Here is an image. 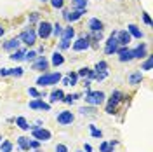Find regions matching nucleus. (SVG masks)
I'll list each match as a JSON object with an SVG mask.
<instances>
[{
	"instance_id": "1",
	"label": "nucleus",
	"mask_w": 153,
	"mask_h": 152,
	"mask_svg": "<svg viewBox=\"0 0 153 152\" xmlns=\"http://www.w3.org/2000/svg\"><path fill=\"white\" fill-rule=\"evenodd\" d=\"M61 81V74L59 72H54V74H49V72H44L42 75L37 79V86L40 87H45V86H54Z\"/></svg>"
},
{
	"instance_id": "2",
	"label": "nucleus",
	"mask_w": 153,
	"mask_h": 152,
	"mask_svg": "<svg viewBox=\"0 0 153 152\" xmlns=\"http://www.w3.org/2000/svg\"><path fill=\"white\" fill-rule=\"evenodd\" d=\"M105 100H106V95L103 91H91V89H87L85 103L92 105V107H99L101 103H105Z\"/></svg>"
},
{
	"instance_id": "3",
	"label": "nucleus",
	"mask_w": 153,
	"mask_h": 152,
	"mask_svg": "<svg viewBox=\"0 0 153 152\" xmlns=\"http://www.w3.org/2000/svg\"><path fill=\"white\" fill-rule=\"evenodd\" d=\"M118 40H117V32H113L110 37H108V40L105 42V54H108V56H111V54H117V51H118Z\"/></svg>"
},
{
	"instance_id": "4",
	"label": "nucleus",
	"mask_w": 153,
	"mask_h": 152,
	"mask_svg": "<svg viewBox=\"0 0 153 152\" xmlns=\"http://www.w3.org/2000/svg\"><path fill=\"white\" fill-rule=\"evenodd\" d=\"M19 40H21L23 44H26V46H33V44L37 42V30L26 28L21 35H19Z\"/></svg>"
},
{
	"instance_id": "5",
	"label": "nucleus",
	"mask_w": 153,
	"mask_h": 152,
	"mask_svg": "<svg viewBox=\"0 0 153 152\" xmlns=\"http://www.w3.org/2000/svg\"><path fill=\"white\" fill-rule=\"evenodd\" d=\"M51 33H52V25L49 21H40L38 23V28H37V37L45 40V38L51 37Z\"/></svg>"
},
{
	"instance_id": "6",
	"label": "nucleus",
	"mask_w": 153,
	"mask_h": 152,
	"mask_svg": "<svg viewBox=\"0 0 153 152\" xmlns=\"http://www.w3.org/2000/svg\"><path fill=\"white\" fill-rule=\"evenodd\" d=\"M91 47V38L87 37V35H82V37H78L73 42V51L75 53H82V51H87V49Z\"/></svg>"
},
{
	"instance_id": "7",
	"label": "nucleus",
	"mask_w": 153,
	"mask_h": 152,
	"mask_svg": "<svg viewBox=\"0 0 153 152\" xmlns=\"http://www.w3.org/2000/svg\"><path fill=\"white\" fill-rule=\"evenodd\" d=\"M31 135H33V138L38 140V142H49L51 140V136L52 133L45 129V128H37V129H31Z\"/></svg>"
},
{
	"instance_id": "8",
	"label": "nucleus",
	"mask_w": 153,
	"mask_h": 152,
	"mask_svg": "<svg viewBox=\"0 0 153 152\" xmlns=\"http://www.w3.org/2000/svg\"><path fill=\"white\" fill-rule=\"evenodd\" d=\"M73 119H75V115H73V112H70V110H61L59 114H57L56 121L57 124H61V126H68V124L73 123Z\"/></svg>"
},
{
	"instance_id": "9",
	"label": "nucleus",
	"mask_w": 153,
	"mask_h": 152,
	"mask_svg": "<svg viewBox=\"0 0 153 152\" xmlns=\"http://www.w3.org/2000/svg\"><path fill=\"white\" fill-rule=\"evenodd\" d=\"M28 107L31 108V110H45V112L51 110V103H45L42 98H33V100L28 103Z\"/></svg>"
},
{
	"instance_id": "10",
	"label": "nucleus",
	"mask_w": 153,
	"mask_h": 152,
	"mask_svg": "<svg viewBox=\"0 0 153 152\" xmlns=\"http://www.w3.org/2000/svg\"><path fill=\"white\" fill-rule=\"evenodd\" d=\"M117 56H118V61L120 63H129V61H132V53H131V49H127V46L124 47H118L117 51Z\"/></svg>"
},
{
	"instance_id": "11",
	"label": "nucleus",
	"mask_w": 153,
	"mask_h": 152,
	"mask_svg": "<svg viewBox=\"0 0 153 152\" xmlns=\"http://www.w3.org/2000/svg\"><path fill=\"white\" fill-rule=\"evenodd\" d=\"M49 65H51V63H49L44 56H38L37 59L31 63V70H37V72H45V70L49 68Z\"/></svg>"
},
{
	"instance_id": "12",
	"label": "nucleus",
	"mask_w": 153,
	"mask_h": 152,
	"mask_svg": "<svg viewBox=\"0 0 153 152\" xmlns=\"http://www.w3.org/2000/svg\"><path fill=\"white\" fill-rule=\"evenodd\" d=\"M146 49H148L146 42H141V44H139V46H137L136 49H131V53H132V58H134V59H141V58H146V56H148Z\"/></svg>"
},
{
	"instance_id": "13",
	"label": "nucleus",
	"mask_w": 153,
	"mask_h": 152,
	"mask_svg": "<svg viewBox=\"0 0 153 152\" xmlns=\"http://www.w3.org/2000/svg\"><path fill=\"white\" fill-rule=\"evenodd\" d=\"M117 40H118V46L124 47V46H129V42L132 40V37H131V33L127 30H120V32H117Z\"/></svg>"
},
{
	"instance_id": "14",
	"label": "nucleus",
	"mask_w": 153,
	"mask_h": 152,
	"mask_svg": "<svg viewBox=\"0 0 153 152\" xmlns=\"http://www.w3.org/2000/svg\"><path fill=\"white\" fill-rule=\"evenodd\" d=\"M21 47V40H19V37H16V38H10V40H7V42H4L2 44V49L4 51H16V49H19Z\"/></svg>"
},
{
	"instance_id": "15",
	"label": "nucleus",
	"mask_w": 153,
	"mask_h": 152,
	"mask_svg": "<svg viewBox=\"0 0 153 152\" xmlns=\"http://www.w3.org/2000/svg\"><path fill=\"white\" fill-rule=\"evenodd\" d=\"M103 21L97 18H91L89 19V23H87V28H89V32H103Z\"/></svg>"
},
{
	"instance_id": "16",
	"label": "nucleus",
	"mask_w": 153,
	"mask_h": 152,
	"mask_svg": "<svg viewBox=\"0 0 153 152\" xmlns=\"http://www.w3.org/2000/svg\"><path fill=\"white\" fill-rule=\"evenodd\" d=\"M124 100V93L122 91H118V89H115L111 96L108 98V105H113V107H118V103Z\"/></svg>"
},
{
	"instance_id": "17",
	"label": "nucleus",
	"mask_w": 153,
	"mask_h": 152,
	"mask_svg": "<svg viewBox=\"0 0 153 152\" xmlns=\"http://www.w3.org/2000/svg\"><path fill=\"white\" fill-rule=\"evenodd\" d=\"M85 14V9H73V12H70L68 11V14H66V21H70V23H73V21H76V19H80L82 16Z\"/></svg>"
},
{
	"instance_id": "18",
	"label": "nucleus",
	"mask_w": 153,
	"mask_h": 152,
	"mask_svg": "<svg viewBox=\"0 0 153 152\" xmlns=\"http://www.w3.org/2000/svg\"><path fill=\"white\" fill-rule=\"evenodd\" d=\"M25 53H26V49L19 47V49H16V51H12L9 58L12 59V61H23V59H25Z\"/></svg>"
},
{
	"instance_id": "19",
	"label": "nucleus",
	"mask_w": 153,
	"mask_h": 152,
	"mask_svg": "<svg viewBox=\"0 0 153 152\" xmlns=\"http://www.w3.org/2000/svg\"><path fill=\"white\" fill-rule=\"evenodd\" d=\"M63 63H65V56H63L59 51H56V53L52 54V58H51V65H52V67H61Z\"/></svg>"
},
{
	"instance_id": "20",
	"label": "nucleus",
	"mask_w": 153,
	"mask_h": 152,
	"mask_svg": "<svg viewBox=\"0 0 153 152\" xmlns=\"http://www.w3.org/2000/svg\"><path fill=\"white\" fill-rule=\"evenodd\" d=\"M51 98H49V102L51 103H56V102H63V96H65V91L63 89H54L52 93H51Z\"/></svg>"
},
{
	"instance_id": "21",
	"label": "nucleus",
	"mask_w": 153,
	"mask_h": 152,
	"mask_svg": "<svg viewBox=\"0 0 153 152\" xmlns=\"http://www.w3.org/2000/svg\"><path fill=\"white\" fill-rule=\"evenodd\" d=\"M127 32H129V33H131V37H134V38H143L144 37V33L137 28L136 25H129V26H127Z\"/></svg>"
},
{
	"instance_id": "22",
	"label": "nucleus",
	"mask_w": 153,
	"mask_h": 152,
	"mask_svg": "<svg viewBox=\"0 0 153 152\" xmlns=\"http://www.w3.org/2000/svg\"><path fill=\"white\" fill-rule=\"evenodd\" d=\"M141 81H143V74H141V70H139V72H134V74L129 75V84H132V86L141 84Z\"/></svg>"
},
{
	"instance_id": "23",
	"label": "nucleus",
	"mask_w": 153,
	"mask_h": 152,
	"mask_svg": "<svg viewBox=\"0 0 153 152\" xmlns=\"http://www.w3.org/2000/svg\"><path fill=\"white\" fill-rule=\"evenodd\" d=\"M18 149L19 150H30V138L28 136H19L18 138Z\"/></svg>"
},
{
	"instance_id": "24",
	"label": "nucleus",
	"mask_w": 153,
	"mask_h": 152,
	"mask_svg": "<svg viewBox=\"0 0 153 152\" xmlns=\"http://www.w3.org/2000/svg\"><path fill=\"white\" fill-rule=\"evenodd\" d=\"M14 121H16V126H18L19 129H23V131H28L30 129V124H28V121H26L25 117H16Z\"/></svg>"
},
{
	"instance_id": "25",
	"label": "nucleus",
	"mask_w": 153,
	"mask_h": 152,
	"mask_svg": "<svg viewBox=\"0 0 153 152\" xmlns=\"http://www.w3.org/2000/svg\"><path fill=\"white\" fill-rule=\"evenodd\" d=\"M73 37H75V30L71 28V26H66V28H63L61 38H66V40H71Z\"/></svg>"
},
{
	"instance_id": "26",
	"label": "nucleus",
	"mask_w": 153,
	"mask_h": 152,
	"mask_svg": "<svg viewBox=\"0 0 153 152\" xmlns=\"http://www.w3.org/2000/svg\"><path fill=\"white\" fill-rule=\"evenodd\" d=\"M14 145L9 142V140H2L0 142V152H12Z\"/></svg>"
},
{
	"instance_id": "27",
	"label": "nucleus",
	"mask_w": 153,
	"mask_h": 152,
	"mask_svg": "<svg viewBox=\"0 0 153 152\" xmlns=\"http://www.w3.org/2000/svg\"><path fill=\"white\" fill-rule=\"evenodd\" d=\"M78 112H80L82 115H94L96 114V107H92V105H91V107H80Z\"/></svg>"
},
{
	"instance_id": "28",
	"label": "nucleus",
	"mask_w": 153,
	"mask_h": 152,
	"mask_svg": "<svg viewBox=\"0 0 153 152\" xmlns=\"http://www.w3.org/2000/svg\"><path fill=\"white\" fill-rule=\"evenodd\" d=\"M87 0H71V7L73 9H87Z\"/></svg>"
},
{
	"instance_id": "29",
	"label": "nucleus",
	"mask_w": 153,
	"mask_h": 152,
	"mask_svg": "<svg viewBox=\"0 0 153 152\" xmlns=\"http://www.w3.org/2000/svg\"><path fill=\"white\" fill-rule=\"evenodd\" d=\"M87 37L91 40H94V42H99V40H103V32H89Z\"/></svg>"
},
{
	"instance_id": "30",
	"label": "nucleus",
	"mask_w": 153,
	"mask_h": 152,
	"mask_svg": "<svg viewBox=\"0 0 153 152\" xmlns=\"http://www.w3.org/2000/svg\"><path fill=\"white\" fill-rule=\"evenodd\" d=\"M89 129H91V136H94V138H103V131H101V129H97L94 124H91V126H89Z\"/></svg>"
},
{
	"instance_id": "31",
	"label": "nucleus",
	"mask_w": 153,
	"mask_h": 152,
	"mask_svg": "<svg viewBox=\"0 0 153 152\" xmlns=\"http://www.w3.org/2000/svg\"><path fill=\"white\" fill-rule=\"evenodd\" d=\"M23 74H25V70H23L21 67L9 68V75H12V77H23Z\"/></svg>"
},
{
	"instance_id": "32",
	"label": "nucleus",
	"mask_w": 153,
	"mask_h": 152,
	"mask_svg": "<svg viewBox=\"0 0 153 152\" xmlns=\"http://www.w3.org/2000/svg\"><path fill=\"white\" fill-rule=\"evenodd\" d=\"M76 98H80V95H78V93H75V95H65V96H63V102H65V103H68V105H71Z\"/></svg>"
},
{
	"instance_id": "33",
	"label": "nucleus",
	"mask_w": 153,
	"mask_h": 152,
	"mask_svg": "<svg viewBox=\"0 0 153 152\" xmlns=\"http://www.w3.org/2000/svg\"><path fill=\"white\" fill-rule=\"evenodd\" d=\"M152 56H150V54H148V56H146V59H144V63L143 65H141V70H144V72H150V70H152Z\"/></svg>"
},
{
	"instance_id": "34",
	"label": "nucleus",
	"mask_w": 153,
	"mask_h": 152,
	"mask_svg": "<svg viewBox=\"0 0 153 152\" xmlns=\"http://www.w3.org/2000/svg\"><path fill=\"white\" fill-rule=\"evenodd\" d=\"M37 58H38L37 51H26V53H25V59H26V61H31V63H33Z\"/></svg>"
},
{
	"instance_id": "35",
	"label": "nucleus",
	"mask_w": 153,
	"mask_h": 152,
	"mask_svg": "<svg viewBox=\"0 0 153 152\" xmlns=\"http://www.w3.org/2000/svg\"><path fill=\"white\" fill-rule=\"evenodd\" d=\"M108 70V63L106 61H97L94 67V72H106Z\"/></svg>"
},
{
	"instance_id": "36",
	"label": "nucleus",
	"mask_w": 153,
	"mask_h": 152,
	"mask_svg": "<svg viewBox=\"0 0 153 152\" xmlns=\"http://www.w3.org/2000/svg\"><path fill=\"white\" fill-rule=\"evenodd\" d=\"M28 95L33 96V98H44V96H45V93H38L35 87H28Z\"/></svg>"
},
{
	"instance_id": "37",
	"label": "nucleus",
	"mask_w": 153,
	"mask_h": 152,
	"mask_svg": "<svg viewBox=\"0 0 153 152\" xmlns=\"http://www.w3.org/2000/svg\"><path fill=\"white\" fill-rule=\"evenodd\" d=\"M68 81H70V86H76V82H78L76 72H70V74H68Z\"/></svg>"
},
{
	"instance_id": "38",
	"label": "nucleus",
	"mask_w": 153,
	"mask_h": 152,
	"mask_svg": "<svg viewBox=\"0 0 153 152\" xmlns=\"http://www.w3.org/2000/svg\"><path fill=\"white\" fill-rule=\"evenodd\" d=\"M99 150H101V152H113V147H111L108 142H101V145H99Z\"/></svg>"
},
{
	"instance_id": "39",
	"label": "nucleus",
	"mask_w": 153,
	"mask_h": 152,
	"mask_svg": "<svg viewBox=\"0 0 153 152\" xmlns=\"http://www.w3.org/2000/svg\"><path fill=\"white\" fill-rule=\"evenodd\" d=\"M49 2L54 9H63L65 7V0H49Z\"/></svg>"
},
{
	"instance_id": "40",
	"label": "nucleus",
	"mask_w": 153,
	"mask_h": 152,
	"mask_svg": "<svg viewBox=\"0 0 153 152\" xmlns=\"http://www.w3.org/2000/svg\"><path fill=\"white\" fill-rule=\"evenodd\" d=\"M52 33H54L56 37H61V33H63V26H61L59 23H56V25H52Z\"/></svg>"
},
{
	"instance_id": "41",
	"label": "nucleus",
	"mask_w": 153,
	"mask_h": 152,
	"mask_svg": "<svg viewBox=\"0 0 153 152\" xmlns=\"http://www.w3.org/2000/svg\"><path fill=\"white\" fill-rule=\"evenodd\" d=\"M38 18H40V12H31L28 16V21H30V25H33V23H37Z\"/></svg>"
},
{
	"instance_id": "42",
	"label": "nucleus",
	"mask_w": 153,
	"mask_h": 152,
	"mask_svg": "<svg viewBox=\"0 0 153 152\" xmlns=\"http://www.w3.org/2000/svg\"><path fill=\"white\" fill-rule=\"evenodd\" d=\"M89 70H91V68L82 67L80 70H78V72H76V75H78V77H82V79H87V74H89Z\"/></svg>"
},
{
	"instance_id": "43",
	"label": "nucleus",
	"mask_w": 153,
	"mask_h": 152,
	"mask_svg": "<svg viewBox=\"0 0 153 152\" xmlns=\"http://www.w3.org/2000/svg\"><path fill=\"white\" fill-rule=\"evenodd\" d=\"M106 77H108V70H106V72H96V81H99V82H101V81H105Z\"/></svg>"
},
{
	"instance_id": "44",
	"label": "nucleus",
	"mask_w": 153,
	"mask_h": 152,
	"mask_svg": "<svg viewBox=\"0 0 153 152\" xmlns=\"http://www.w3.org/2000/svg\"><path fill=\"white\" fill-rule=\"evenodd\" d=\"M54 152H68V147L65 143H57L56 147H54Z\"/></svg>"
},
{
	"instance_id": "45",
	"label": "nucleus",
	"mask_w": 153,
	"mask_h": 152,
	"mask_svg": "<svg viewBox=\"0 0 153 152\" xmlns=\"http://www.w3.org/2000/svg\"><path fill=\"white\" fill-rule=\"evenodd\" d=\"M68 47H70V40L61 38V40H59V49H63V51H65V49H68Z\"/></svg>"
},
{
	"instance_id": "46",
	"label": "nucleus",
	"mask_w": 153,
	"mask_h": 152,
	"mask_svg": "<svg viewBox=\"0 0 153 152\" xmlns=\"http://www.w3.org/2000/svg\"><path fill=\"white\" fill-rule=\"evenodd\" d=\"M38 147H40V142H38V140H30V149L37 150Z\"/></svg>"
},
{
	"instance_id": "47",
	"label": "nucleus",
	"mask_w": 153,
	"mask_h": 152,
	"mask_svg": "<svg viewBox=\"0 0 153 152\" xmlns=\"http://www.w3.org/2000/svg\"><path fill=\"white\" fill-rule=\"evenodd\" d=\"M143 21H144V23H146V25H148V26H152V18H150V16H148L146 12H144V14H143Z\"/></svg>"
},
{
	"instance_id": "48",
	"label": "nucleus",
	"mask_w": 153,
	"mask_h": 152,
	"mask_svg": "<svg viewBox=\"0 0 153 152\" xmlns=\"http://www.w3.org/2000/svg\"><path fill=\"white\" fill-rule=\"evenodd\" d=\"M9 75V68H0V77H7Z\"/></svg>"
},
{
	"instance_id": "49",
	"label": "nucleus",
	"mask_w": 153,
	"mask_h": 152,
	"mask_svg": "<svg viewBox=\"0 0 153 152\" xmlns=\"http://www.w3.org/2000/svg\"><path fill=\"white\" fill-rule=\"evenodd\" d=\"M82 84H84L85 89H89V87H91V81H89V79H84V81H82Z\"/></svg>"
},
{
	"instance_id": "50",
	"label": "nucleus",
	"mask_w": 153,
	"mask_h": 152,
	"mask_svg": "<svg viewBox=\"0 0 153 152\" xmlns=\"http://www.w3.org/2000/svg\"><path fill=\"white\" fill-rule=\"evenodd\" d=\"M84 152H92V147H91L89 143H85V145H84Z\"/></svg>"
},
{
	"instance_id": "51",
	"label": "nucleus",
	"mask_w": 153,
	"mask_h": 152,
	"mask_svg": "<svg viewBox=\"0 0 153 152\" xmlns=\"http://www.w3.org/2000/svg\"><path fill=\"white\" fill-rule=\"evenodd\" d=\"M63 86H70V81H68V75L63 79Z\"/></svg>"
},
{
	"instance_id": "52",
	"label": "nucleus",
	"mask_w": 153,
	"mask_h": 152,
	"mask_svg": "<svg viewBox=\"0 0 153 152\" xmlns=\"http://www.w3.org/2000/svg\"><path fill=\"white\" fill-rule=\"evenodd\" d=\"M108 143H110L111 147H115V145H118V142H117V140H110V142H108Z\"/></svg>"
},
{
	"instance_id": "53",
	"label": "nucleus",
	"mask_w": 153,
	"mask_h": 152,
	"mask_svg": "<svg viewBox=\"0 0 153 152\" xmlns=\"http://www.w3.org/2000/svg\"><path fill=\"white\" fill-rule=\"evenodd\" d=\"M2 35H4V26L0 25V38H2Z\"/></svg>"
},
{
	"instance_id": "54",
	"label": "nucleus",
	"mask_w": 153,
	"mask_h": 152,
	"mask_svg": "<svg viewBox=\"0 0 153 152\" xmlns=\"http://www.w3.org/2000/svg\"><path fill=\"white\" fill-rule=\"evenodd\" d=\"M40 2H42V4H44V2H47V0H40Z\"/></svg>"
},
{
	"instance_id": "55",
	"label": "nucleus",
	"mask_w": 153,
	"mask_h": 152,
	"mask_svg": "<svg viewBox=\"0 0 153 152\" xmlns=\"http://www.w3.org/2000/svg\"><path fill=\"white\" fill-rule=\"evenodd\" d=\"M2 140H4V138H2V136H0V142H2Z\"/></svg>"
},
{
	"instance_id": "56",
	"label": "nucleus",
	"mask_w": 153,
	"mask_h": 152,
	"mask_svg": "<svg viewBox=\"0 0 153 152\" xmlns=\"http://www.w3.org/2000/svg\"><path fill=\"white\" fill-rule=\"evenodd\" d=\"M35 152H40V150H38V149H37V150H35Z\"/></svg>"
},
{
	"instance_id": "57",
	"label": "nucleus",
	"mask_w": 153,
	"mask_h": 152,
	"mask_svg": "<svg viewBox=\"0 0 153 152\" xmlns=\"http://www.w3.org/2000/svg\"><path fill=\"white\" fill-rule=\"evenodd\" d=\"M78 152H84V150H78Z\"/></svg>"
}]
</instances>
